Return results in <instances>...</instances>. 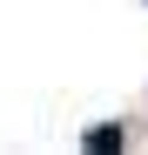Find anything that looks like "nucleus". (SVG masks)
I'll use <instances>...</instances> for the list:
<instances>
[{
	"instance_id": "nucleus-1",
	"label": "nucleus",
	"mask_w": 148,
	"mask_h": 155,
	"mask_svg": "<svg viewBox=\"0 0 148 155\" xmlns=\"http://www.w3.org/2000/svg\"><path fill=\"white\" fill-rule=\"evenodd\" d=\"M88 148H94V155H101V148H121V121H114V128H88Z\"/></svg>"
}]
</instances>
